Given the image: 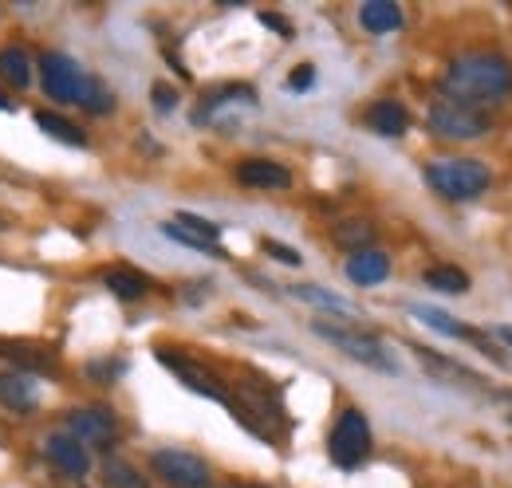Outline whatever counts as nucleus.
<instances>
[{"instance_id": "f257e3e1", "label": "nucleus", "mask_w": 512, "mask_h": 488, "mask_svg": "<svg viewBox=\"0 0 512 488\" xmlns=\"http://www.w3.org/2000/svg\"><path fill=\"white\" fill-rule=\"evenodd\" d=\"M442 95L461 103V107H473V111H485V107H501L512 99V63L501 52H465V56H453L446 67V79H442Z\"/></svg>"}, {"instance_id": "f03ea898", "label": "nucleus", "mask_w": 512, "mask_h": 488, "mask_svg": "<svg viewBox=\"0 0 512 488\" xmlns=\"http://www.w3.org/2000/svg\"><path fill=\"white\" fill-rule=\"evenodd\" d=\"M422 178L442 201H477L493 185L489 166L477 158H434L422 170Z\"/></svg>"}, {"instance_id": "7ed1b4c3", "label": "nucleus", "mask_w": 512, "mask_h": 488, "mask_svg": "<svg viewBox=\"0 0 512 488\" xmlns=\"http://www.w3.org/2000/svg\"><path fill=\"white\" fill-rule=\"evenodd\" d=\"M312 331H316L320 339H327L335 351H343L347 359H355V363L371 366V370H383V374H394V370H398V363L386 355L383 343H379L375 335L359 331V327H347V323H323V319H316Z\"/></svg>"}, {"instance_id": "20e7f679", "label": "nucleus", "mask_w": 512, "mask_h": 488, "mask_svg": "<svg viewBox=\"0 0 512 488\" xmlns=\"http://www.w3.org/2000/svg\"><path fill=\"white\" fill-rule=\"evenodd\" d=\"M426 126L446 138V142H473V138H485L489 134V115L485 111H473V107H461L446 95H438L426 111Z\"/></svg>"}, {"instance_id": "39448f33", "label": "nucleus", "mask_w": 512, "mask_h": 488, "mask_svg": "<svg viewBox=\"0 0 512 488\" xmlns=\"http://www.w3.org/2000/svg\"><path fill=\"white\" fill-rule=\"evenodd\" d=\"M371 426L359 410H343L339 422L331 426L327 437V457L339 465V469H359L367 457H371Z\"/></svg>"}, {"instance_id": "423d86ee", "label": "nucleus", "mask_w": 512, "mask_h": 488, "mask_svg": "<svg viewBox=\"0 0 512 488\" xmlns=\"http://www.w3.org/2000/svg\"><path fill=\"white\" fill-rule=\"evenodd\" d=\"M67 433L87 449H103L107 457L119 445V422H115L111 406H71L67 410Z\"/></svg>"}, {"instance_id": "0eeeda50", "label": "nucleus", "mask_w": 512, "mask_h": 488, "mask_svg": "<svg viewBox=\"0 0 512 488\" xmlns=\"http://www.w3.org/2000/svg\"><path fill=\"white\" fill-rule=\"evenodd\" d=\"M150 473H158L170 488H209V481H213L209 461L197 453H186V449L150 453Z\"/></svg>"}, {"instance_id": "6e6552de", "label": "nucleus", "mask_w": 512, "mask_h": 488, "mask_svg": "<svg viewBox=\"0 0 512 488\" xmlns=\"http://www.w3.org/2000/svg\"><path fill=\"white\" fill-rule=\"evenodd\" d=\"M40 79H44V95L52 103H79L83 91V71L67 52H44L40 56Z\"/></svg>"}, {"instance_id": "1a4fd4ad", "label": "nucleus", "mask_w": 512, "mask_h": 488, "mask_svg": "<svg viewBox=\"0 0 512 488\" xmlns=\"http://www.w3.org/2000/svg\"><path fill=\"white\" fill-rule=\"evenodd\" d=\"M158 363L170 366V370L178 374V382H182V386H190L193 394H205V398H213V402H225V406H233V398H229L225 382H221L213 370L197 366L193 359H186V355H174V351H158Z\"/></svg>"}, {"instance_id": "9d476101", "label": "nucleus", "mask_w": 512, "mask_h": 488, "mask_svg": "<svg viewBox=\"0 0 512 488\" xmlns=\"http://www.w3.org/2000/svg\"><path fill=\"white\" fill-rule=\"evenodd\" d=\"M410 315L418 319V323H426L430 331H438V335H446V339H469L477 351H485L489 359H497V363H505V355L481 335V331H473V327H465V323H457L449 311H438V307H426V304H410Z\"/></svg>"}, {"instance_id": "9b49d317", "label": "nucleus", "mask_w": 512, "mask_h": 488, "mask_svg": "<svg viewBox=\"0 0 512 488\" xmlns=\"http://www.w3.org/2000/svg\"><path fill=\"white\" fill-rule=\"evenodd\" d=\"M44 453H48V461L64 473L67 481H83V477L91 473V449H87V445H79L67 429L44 437Z\"/></svg>"}, {"instance_id": "f8f14e48", "label": "nucleus", "mask_w": 512, "mask_h": 488, "mask_svg": "<svg viewBox=\"0 0 512 488\" xmlns=\"http://www.w3.org/2000/svg\"><path fill=\"white\" fill-rule=\"evenodd\" d=\"M0 359H8L12 370L24 374H60V355L56 347H40V343H16V339H0Z\"/></svg>"}, {"instance_id": "ddd939ff", "label": "nucleus", "mask_w": 512, "mask_h": 488, "mask_svg": "<svg viewBox=\"0 0 512 488\" xmlns=\"http://www.w3.org/2000/svg\"><path fill=\"white\" fill-rule=\"evenodd\" d=\"M0 406H4V410H12V414H20V418L36 414V410H40L36 378H32V374H24V370L4 366V370H0Z\"/></svg>"}, {"instance_id": "4468645a", "label": "nucleus", "mask_w": 512, "mask_h": 488, "mask_svg": "<svg viewBox=\"0 0 512 488\" xmlns=\"http://www.w3.org/2000/svg\"><path fill=\"white\" fill-rule=\"evenodd\" d=\"M343 272H347V280L355 288H379L386 276H390V256L379 252L375 244H367V248H359V252L347 256Z\"/></svg>"}, {"instance_id": "2eb2a0df", "label": "nucleus", "mask_w": 512, "mask_h": 488, "mask_svg": "<svg viewBox=\"0 0 512 488\" xmlns=\"http://www.w3.org/2000/svg\"><path fill=\"white\" fill-rule=\"evenodd\" d=\"M237 182L249 185V189H288L292 170L280 162H268V158H249L237 166Z\"/></svg>"}, {"instance_id": "dca6fc26", "label": "nucleus", "mask_w": 512, "mask_h": 488, "mask_svg": "<svg viewBox=\"0 0 512 488\" xmlns=\"http://www.w3.org/2000/svg\"><path fill=\"white\" fill-rule=\"evenodd\" d=\"M367 130H375L379 138H402L410 130V111L394 99H379L371 111H367Z\"/></svg>"}, {"instance_id": "f3484780", "label": "nucleus", "mask_w": 512, "mask_h": 488, "mask_svg": "<svg viewBox=\"0 0 512 488\" xmlns=\"http://www.w3.org/2000/svg\"><path fill=\"white\" fill-rule=\"evenodd\" d=\"M359 24L371 36H390V32H398L406 24V16H402V8L394 0H367L359 8Z\"/></svg>"}, {"instance_id": "a211bd4d", "label": "nucleus", "mask_w": 512, "mask_h": 488, "mask_svg": "<svg viewBox=\"0 0 512 488\" xmlns=\"http://www.w3.org/2000/svg\"><path fill=\"white\" fill-rule=\"evenodd\" d=\"M103 284H107V292H111L115 300H123V304H134V300H142V296L150 292V280H146L138 268H127V264L107 268V272H103Z\"/></svg>"}, {"instance_id": "6ab92c4d", "label": "nucleus", "mask_w": 512, "mask_h": 488, "mask_svg": "<svg viewBox=\"0 0 512 488\" xmlns=\"http://www.w3.org/2000/svg\"><path fill=\"white\" fill-rule=\"evenodd\" d=\"M225 103H249V107H253L256 91L249 87V83H225V87H217V91H209V95L201 99V107H197L193 122H205L217 107H225Z\"/></svg>"}, {"instance_id": "aec40b11", "label": "nucleus", "mask_w": 512, "mask_h": 488, "mask_svg": "<svg viewBox=\"0 0 512 488\" xmlns=\"http://www.w3.org/2000/svg\"><path fill=\"white\" fill-rule=\"evenodd\" d=\"M0 79L8 87H20V91L32 83V60H28V52L20 44H4L0 48Z\"/></svg>"}, {"instance_id": "412c9836", "label": "nucleus", "mask_w": 512, "mask_h": 488, "mask_svg": "<svg viewBox=\"0 0 512 488\" xmlns=\"http://www.w3.org/2000/svg\"><path fill=\"white\" fill-rule=\"evenodd\" d=\"M99 481H103V488H150L146 473L134 469L127 457H107L99 469Z\"/></svg>"}, {"instance_id": "4be33fe9", "label": "nucleus", "mask_w": 512, "mask_h": 488, "mask_svg": "<svg viewBox=\"0 0 512 488\" xmlns=\"http://www.w3.org/2000/svg\"><path fill=\"white\" fill-rule=\"evenodd\" d=\"M36 119V126L48 134V138H56V142H64V146H87V134H83V126H75L71 119H64V115H56V111H36L32 115Z\"/></svg>"}, {"instance_id": "5701e85b", "label": "nucleus", "mask_w": 512, "mask_h": 488, "mask_svg": "<svg viewBox=\"0 0 512 488\" xmlns=\"http://www.w3.org/2000/svg\"><path fill=\"white\" fill-rule=\"evenodd\" d=\"M296 300H304V304L320 307V311H335L339 319H347V315H355V307H351V300H343V296H335V292H327V288H320V284H292L288 288Z\"/></svg>"}, {"instance_id": "b1692460", "label": "nucleus", "mask_w": 512, "mask_h": 488, "mask_svg": "<svg viewBox=\"0 0 512 488\" xmlns=\"http://www.w3.org/2000/svg\"><path fill=\"white\" fill-rule=\"evenodd\" d=\"M79 107H83L87 115H95V119H99V115H111V111H115V91H111L99 75H87V79H83V91H79Z\"/></svg>"}, {"instance_id": "393cba45", "label": "nucleus", "mask_w": 512, "mask_h": 488, "mask_svg": "<svg viewBox=\"0 0 512 488\" xmlns=\"http://www.w3.org/2000/svg\"><path fill=\"white\" fill-rule=\"evenodd\" d=\"M426 288H434V292H442V296H461V292H469V276L461 272V268H453V264H434V268H426Z\"/></svg>"}, {"instance_id": "a878e982", "label": "nucleus", "mask_w": 512, "mask_h": 488, "mask_svg": "<svg viewBox=\"0 0 512 488\" xmlns=\"http://www.w3.org/2000/svg\"><path fill=\"white\" fill-rule=\"evenodd\" d=\"M162 233H166L170 241H178V244H186V248H193V252H201V256H225V248H221L217 241H205L201 233H193V229L178 225V221H166Z\"/></svg>"}, {"instance_id": "bb28decb", "label": "nucleus", "mask_w": 512, "mask_h": 488, "mask_svg": "<svg viewBox=\"0 0 512 488\" xmlns=\"http://www.w3.org/2000/svg\"><path fill=\"white\" fill-rule=\"evenodd\" d=\"M123 370H127L123 359H99V363H87V378L99 382V386H111V382H119Z\"/></svg>"}, {"instance_id": "cd10ccee", "label": "nucleus", "mask_w": 512, "mask_h": 488, "mask_svg": "<svg viewBox=\"0 0 512 488\" xmlns=\"http://www.w3.org/2000/svg\"><path fill=\"white\" fill-rule=\"evenodd\" d=\"M150 103H154V111L158 115H170V111H178V87H170V83H154L150 87Z\"/></svg>"}, {"instance_id": "c85d7f7f", "label": "nucleus", "mask_w": 512, "mask_h": 488, "mask_svg": "<svg viewBox=\"0 0 512 488\" xmlns=\"http://www.w3.org/2000/svg\"><path fill=\"white\" fill-rule=\"evenodd\" d=\"M174 221H178V225H186V229H193V233H201L205 241L221 244V225H217V221H205V217H197V213H178Z\"/></svg>"}, {"instance_id": "c756f323", "label": "nucleus", "mask_w": 512, "mask_h": 488, "mask_svg": "<svg viewBox=\"0 0 512 488\" xmlns=\"http://www.w3.org/2000/svg\"><path fill=\"white\" fill-rule=\"evenodd\" d=\"M260 248L272 256V260H280V264H288V268H300L304 264V256L296 252V248H288V244H280V241H272V237H264L260 241Z\"/></svg>"}, {"instance_id": "7c9ffc66", "label": "nucleus", "mask_w": 512, "mask_h": 488, "mask_svg": "<svg viewBox=\"0 0 512 488\" xmlns=\"http://www.w3.org/2000/svg\"><path fill=\"white\" fill-rule=\"evenodd\" d=\"M335 241H339V244H355L351 252H359V248H367L363 241H371V225H363V221H355V225H343V229H335Z\"/></svg>"}, {"instance_id": "2f4dec72", "label": "nucleus", "mask_w": 512, "mask_h": 488, "mask_svg": "<svg viewBox=\"0 0 512 488\" xmlns=\"http://www.w3.org/2000/svg\"><path fill=\"white\" fill-rule=\"evenodd\" d=\"M260 24H264V28H272L280 40H292V36H296V28H292V20H288V16H276V12H260Z\"/></svg>"}, {"instance_id": "473e14b6", "label": "nucleus", "mask_w": 512, "mask_h": 488, "mask_svg": "<svg viewBox=\"0 0 512 488\" xmlns=\"http://www.w3.org/2000/svg\"><path fill=\"white\" fill-rule=\"evenodd\" d=\"M312 83H316V67H312V63H300V67L288 75V91H296V95L308 91Z\"/></svg>"}, {"instance_id": "72a5a7b5", "label": "nucleus", "mask_w": 512, "mask_h": 488, "mask_svg": "<svg viewBox=\"0 0 512 488\" xmlns=\"http://www.w3.org/2000/svg\"><path fill=\"white\" fill-rule=\"evenodd\" d=\"M497 339H501L505 347H512V327H497Z\"/></svg>"}, {"instance_id": "f704fd0d", "label": "nucleus", "mask_w": 512, "mask_h": 488, "mask_svg": "<svg viewBox=\"0 0 512 488\" xmlns=\"http://www.w3.org/2000/svg\"><path fill=\"white\" fill-rule=\"evenodd\" d=\"M0 111H12V99H4V91H0Z\"/></svg>"}, {"instance_id": "c9c22d12", "label": "nucleus", "mask_w": 512, "mask_h": 488, "mask_svg": "<svg viewBox=\"0 0 512 488\" xmlns=\"http://www.w3.org/2000/svg\"><path fill=\"white\" fill-rule=\"evenodd\" d=\"M233 488H260V485H233Z\"/></svg>"}]
</instances>
